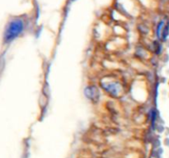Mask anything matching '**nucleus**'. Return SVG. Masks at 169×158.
Listing matches in <instances>:
<instances>
[{
    "label": "nucleus",
    "instance_id": "1",
    "mask_svg": "<svg viewBox=\"0 0 169 158\" xmlns=\"http://www.w3.org/2000/svg\"><path fill=\"white\" fill-rule=\"evenodd\" d=\"M24 30V22L20 18L12 20L5 28L3 40L5 43H9L16 39Z\"/></svg>",
    "mask_w": 169,
    "mask_h": 158
}]
</instances>
